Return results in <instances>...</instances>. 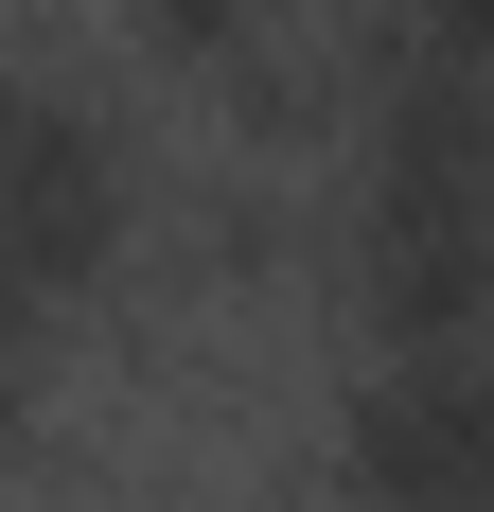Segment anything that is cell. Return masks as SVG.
Instances as JSON below:
<instances>
[{
	"label": "cell",
	"mask_w": 494,
	"mask_h": 512,
	"mask_svg": "<svg viewBox=\"0 0 494 512\" xmlns=\"http://www.w3.org/2000/svg\"><path fill=\"white\" fill-rule=\"evenodd\" d=\"M159 230L142 124L71 71H0V301H71Z\"/></svg>",
	"instance_id": "obj_1"
},
{
	"label": "cell",
	"mask_w": 494,
	"mask_h": 512,
	"mask_svg": "<svg viewBox=\"0 0 494 512\" xmlns=\"http://www.w3.org/2000/svg\"><path fill=\"white\" fill-rule=\"evenodd\" d=\"M318 265H336V301H353L371 354L494 336V195H459V177H353L318 212Z\"/></svg>",
	"instance_id": "obj_2"
},
{
	"label": "cell",
	"mask_w": 494,
	"mask_h": 512,
	"mask_svg": "<svg viewBox=\"0 0 494 512\" xmlns=\"http://www.w3.org/2000/svg\"><path fill=\"white\" fill-rule=\"evenodd\" d=\"M336 512H494V336L353 371V407H336Z\"/></svg>",
	"instance_id": "obj_3"
},
{
	"label": "cell",
	"mask_w": 494,
	"mask_h": 512,
	"mask_svg": "<svg viewBox=\"0 0 494 512\" xmlns=\"http://www.w3.org/2000/svg\"><path fill=\"white\" fill-rule=\"evenodd\" d=\"M159 248H177V283H195V301H247V283H283V265H300V195L265 177V159H247V177H195Z\"/></svg>",
	"instance_id": "obj_4"
},
{
	"label": "cell",
	"mask_w": 494,
	"mask_h": 512,
	"mask_svg": "<svg viewBox=\"0 0 494 512\" xmlns=\"http://www.w3.org/2000/svg\"><path fill=\"white\" fill-rule=\"evenodd\" d=\"M124 36H142L159 71H195V89H212V71H247V53L283 36V0H124Z\"/></svg>",
	"instance_id": "obj_5"
},
{
	"label": "cell",
	"mask_w": 494,
	"mask_h": 512,
	"mask_svg": "<svg viewBox=\"0 0 494 512\" xmlns=\"http://www.w3.org/2000/svg\"><path fill=\"white\" fill-rule=\"evenodd\" d=\"M18 318H36V301H0V354H18Z\"/></svg>",
	"instance_id": "obj_6"
}]
</instances>
